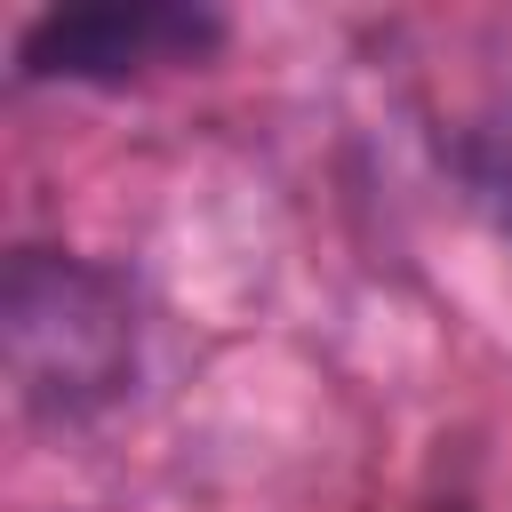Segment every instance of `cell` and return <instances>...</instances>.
<instances>
[{
	"instance_id": "obj_1",
	"label": "cell",
	"mask_w": 512,
	"mask_h": 512,
	"mask_svg": "<svg viewBox=\"0 0 512 512\" xmlns=\"http://www.w3.org/2000/svg\"><path fill=\"white\" fill-rule=\"evenodd\" d=\"M0 352L16 408L32 424H96L128 400L144 360L136 288L120 264H96L80 248H8L0 272Z\"/></svg>"
},
{
	"instance_id": "obj_2",
	"label": "cell",
	"mask_w": 512,
	"mask_h": 512,
	"mask_svg": "<svg viewBox=\"0 0 512 512\" xmlns=\"http://www.w3.org/2000/svg\"><path fill=\"white\" fill-rule=\"evenodd\" d=\"M224 16L200 0H88L40 8L16 32V88H128L144 72L208 64L224 48Z\"/></svg>"
}]
</instances>
